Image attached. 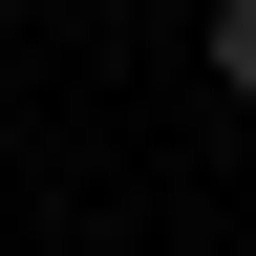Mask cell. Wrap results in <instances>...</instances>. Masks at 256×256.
<instances>
[{
	"label": "cell",
	"instance_id": "obj_1",
	"mask_svg": "<svg viewBox=\"0 0 256 256\" xmlns=\"http://www.w3.org/2000/svg\"><path fill=\"white\" fill-rule=\"evenodd\" d=\"M192 43H214V86H235V107H256V0H214Z\"/></svg>",
	"mask_w": 256,
	"mask_h": 256
}]
</instances>
